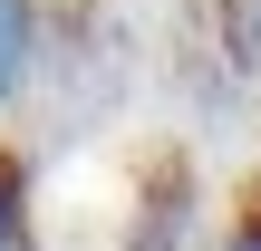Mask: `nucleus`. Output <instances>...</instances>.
Listing matches in <instances>:
<instances>
[{
	"instance_id": "1",
	"label": "nucleus",
	"mask_w": 261,
	"mask_h": 251,
	"mask_svg": "<svg viewBox=\"0 0 261 251\" xmlns=\"http://www.w3.org/2000/svg\"><path fill=\"white\" fill-rule=\"evenodd\" d=\"M126 251H194V174H184V155H155V174L136 193Z\"/></svg>"
},
{
	"instance_id": "2",
	"label": "nucleus",
	"mask_w": 261,
	"mask_h": 251,
	"mask_svg": "<svg viewBox=\"0 0 261 251\" xmlns=\"http://www.w3.org/2000/svg\"><path fill=\"white\" fill-rule=\"evenodd\" d=\"M29 58H39V0H0V106L29 87Z\"/></svg>"
},
{
	"instance_id": "3",
	"label": "nucleus",
	"mask_w": 261,
	"mask_h": 251,
	"mask_svg": "<svg viewBox=\"0 0 261 251\" xmlns=\"http://www.w3.org/2000/svg\"><path fill=\"white\" fill-rule=\"evenodd\" d=\"M0 251H29V164L0 145Z\"/></svg>"
},
{
	"instance_id": "4",
	"label": "nucleus",
	"mask_w": 261,
	"mask_h": 251,
	"mask_svg": "<svg viewBox=\"0 0 261 251\" xmlns=\"http://www.w3.org/2000/svg\"><path fill=\"white\" fill-rule=\"evenodd\" d=\"M223 48L242 68H261V0H223Z\"/></svg>"
},
{
	"instance_id": "5",
	"label": "nucleus",
	"mask_w": 261,
	"mask_h": 251,
	"mask_svg": "<svg viewBox=\"0 0 261 251\" xmlns=\"http://www.w3.org/2000/svg\"><path fill=\"white\" fill-rule=\"evenodd\" d=\"M223 251H261V174L242 184V203H232V222H223Z\"/></svg>"
}]
</instances>
